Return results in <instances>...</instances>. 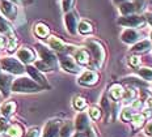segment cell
Listing matches in <instances>:
<instances>
[{"instance_id": "cell-39", "label": "cell", "mask_w": 152, "mask_h": 137, "mask_svg": "<svg viewBox=\"0 0 152 137\" xmlns=\"http://www.w3.org/2000/svg\"><path fill=\"white\" fill-rule=\"evenodd\" d=\"M144 133H145V136L152 137V122H148L147 124H145V127H144Z\"/></svg>"}, {"instance_id": "cell-18", "label": "cell", "mask_w": 152, "mask_h": 137, "mask_svg": "<svg viewBox=\"0 0 152 137\" xmlns=\"http://www.w3.org/2000/svg\"><path fill=\"white\" fill-rule=\"evenodd\" d=\"M145 122H147V116H145L144 112H135L134 116H132L131 120H130V123H131V125L134 129L143 128Z\"/></svg>"}, {"instance_id": "cell-27", "label": "cell", "mask_w": 152, "mask_h": 137, "mask_svg": "<svg viewBox=\"0 0 152 137\" xmlns=\"http://www.w3.org/2000/svg\"><path fill=\"white\" fill-rule=\"evenodd\" d=\"M77 30H79V33L83 34V36H87V34H92V33H93V25H92L89 21L83 20V21H80V24H79Z\"/></svg>"}, {"instance_id": "cell-30", "label": "cell", "mask_w": 152, "mask_h": 137, "mask_svg": "<svg viewBox=\"0 0 152 137\" xmlns=\"http://www.w3.org/2000/svg\"><path fill=\"white\" fill-rule=\"evenodd\" d=\"M72 104H74V107L76 108V110L83 111L84 108L88 106V102H87V99H85V98L80 97V95H77V97L74 98V101H72Z\"/></svg>"}, {"instance_id": "cell-26", "label": "cell", "mask_w": 152, "mask_h": 137, "mask_svg": "<svg viewBox=\"0 0 152 137\" xmlns=\"http://www.w3.org/2000/svg\"><path fill=\"white\" fill-rule=\"evenodd\" d=\"M7 135L9 137H23L24 135V129L20 124H9L8 129H7Z\"/></svg>"}, {"instance_id": "cell-43", "label": "cell", "mask_w": 152, "mask_h": 137, "mask_svg": "<svg viewBox=\"0 0 152 137\" xmlns=\"http://www.w3.org/2000/svg\"><path fill=\"white\" fill-rule=\"evenodd\" d=\"M144 18H145V21H147L148 24H150L151 26H152V13H145Z\"/></svg>"}, {"instance_id": "cell-33", "label": "cell", "mask_w": 152, "mask_h": 137, "mask_svg": "<svg viewBox=\"0 0 152 137\" xmlns=\"http://www.w3.org/2000/svg\"><path fill=\"white\" fill-rule=\"evenodd\" d=\"M89 117L91 119H93L94 122L100 120L101 117H102V110H101L100 107H97V106H92L89 108Z\"/></svg>"}, {"instance_id": "cell-16", "label": "cell", "mask_w": 152, "mask_h": 137, "mask_svg": "<svg viewBox=\"0 0 152 137\" xmlns=\"http://www.w3.org/2000/svg\"><path fill=\"white\" fill-rule=\"evenodd\" d=\"M49 46L51 47L54 51L61 52V54H64L68 49H71V46H67L63 41H61L59 38H56V37H50L49 38Z\"/></svg>"}, {"instance_id": "cell-31", "label": "cell", "mask_w": 152, "mask_h": 137, "mask_svg": "<svg viewBox=\"0 0 152 137\" xmlns=\"http://www.w3.org/2000/svg\"><path fill=\"white\" fill-rule=\"evenodd\" d=\"M134 114H135V110H134V108H132L131 106L123 108V111L121 112V119H122V122H125V123L130 122V120H131V117L134 116Z\"/></svg>"}, {"instance_id": "cell-19", "label": "cell", "mask_w": 152, "mask_h": 137, "mask_svg": "<svg viewBox=\"0 0 152 137\" xmlns=\"http://www.w3.org/2000/svg\"><path fill=\"white\" fill-rule=\"evenodd\" d=\"M138 11V5L135 1H125L119 5V12L122 16H129V14H134Z\"/></svg>"}, {"instance_id": "cell-20", "label": "cell", "mask_w": 152, "mask_h": 137, "mask_svg": "<svg viewBox=\"0 0 152 137\" xmlns=\"http://www.w3.org/2000/svg\"><path fill=\"white\" fill-rule=\"evenodd\" d=\"M11 82L12 77L9 75H1L0 73V90L4 97H8L9 94V89H11Z\"/></svg>"}, {"instance_id": "cell-25", "label": "cell", "mask_w": 152, "mask_h": 137, "mask_svg": "<svg viewBox=\"0 0 152 137\" xmlns=\"http://www.w3.org/2000/svg\"><path fill=\"white\" fill-rule=\"evenodd\" d=\"M72 132H74V124H72L69 120L64 122L61 125V129H59V136L61 137H71Z\"/></svg>"}, {"instance_id": "cell-23", "label": "cell", "mask_w": 152, "mask_h": 137, "mask_svg": "<svg viewBox=\"0 0 152 137\" xmlns=\"http://www.w3.org/2000/svg\"><path fill=\"white\" fill-rule=\"evenodd\" d=\"M0 34H3V36H8V37L15 36L12 25L9 24L4 17H1V16H0Z\"/></svg>"}, {"instance_id": "cell-45", "label": "cell", "mask_w": 152, "mask_h": 137, "mask_svg": "<svg viewBox=\"0 0 152 137\" xmlns=\"http://www.w3.org/2000/svg\"><path fill=\"white\" fill-rule=\"evenodd\" d=\"M147 106H148V108H150V110H152V97H150L147 99Z\"/></svg>"}, {"instance_id": "cell-34", "label": "cell", "mask_w": 152, "mask_h": 137, "mask_svg": "<svg viewBox=\"0 0 152 137\" xmlns=\"http://www.w3.org/2000/svg\"><path fill=\"white\" fill-rule=\"evenodd\" d=\"M5 49H7L8 52H13L17 49V38H16V36L8 37V42H7V47Z\"/></svg>"}, {"instance_id": "cell-14", "label": "cell", "mask_w": 152, "mask_h": 137, "mask_svg": "<svg viewBox=\"0 0 152 137\" xmlns=\"http://www.w3.org/2000/svg\"><path fill=\"white\" fill-rule=\"evenodd\" d=\"M139 38H140L139 33L137 30L131 29V28H130V29H126L121 34V41L126 44H135L137 42H139Z\"/></svg>"}, {"instance_id": "cell-17", "label": "cell", "mask_w": 152, "mask_h": 137, "mask_svg": "<svg viewBox=\"0 0 152 137\" xmlns=\"http://www.w3.org/2000/svg\"><path fill=\"white\" fill-rule=\"evenodd\" d=\"M74 59H75V62L77 63L79 65H89L91 64L89 52H88L87 50H84V49L76 50L75 55H74Z\"/></svg>"}, {"instance_id": "cell-10", "label": "cell", "mask_w": 152, "mask_h": 137, "mask_svg": "<svg viewBox=\"0 0 152 137\" xmlns=\"http://www.w3.org/2000/svg\"><path fill=\"white\" fill-rule=\"evenodd\" d=\"M64 24H66V28H67L68 33L75 36L76 31H77V14L72 11L67 12L64 16Z\"/></svg>"}, {"instance_id": "cell-8", "label": "cell", "mask_w": 152, "mask_h": 137, "mask_svg": "<svg viewBox=\"0 0 152 137\" xmlns=\"http://www.w3.org/2000/svg\"><path fill=\"white\" fill-rule=\"evenodd\" d=\"M61 125H62V122L59 119H53L50 122H47L45 128H43L42 137H58Z\"/></svg>"}, {"instance_id": "cell-1", "label": "cell", "mask_w": 152, "mask_h": 137, "mask_svg": "<svg viewBox=\"0 0 152 137\" xmlns=\"http://www.w3.org/2000/svg\"><path fill=\"white\" fill-rule=\"evenodd\" d=\"M85 44L89 49V52L92 54V58H93L92 59V64L89 65H92L94 69H101L104 67V63H105L106 59V51L104 44L96 39H88Z\"/></svg>"}, {"instance_id": "cell-41", "label": "cell", "mask_w": 152, "mask_h": 137, "mask_svg": "<svg viewBox=\"0 0 152 137\" xmlns=\"http://www.w3.org/2000/svg\"><path fill=\"white\" fill-rule=\"evenodd\" d=\"M7 42H8V38L5 36H0V49H5L7 47Z\"/></svg>"}, {"instance_id": "cell-44", "label": "cell", "mask_w": 152, "mask_h": 137, "mask_svg": "<svg viewBox=\"0 0 152 137\" xmlns=\"http://www.w3.org/2000/svg\"><path fill=\"white\" fill-rule=\"evenodd\" d=\"M71 137H87V135H85L84 132H76L75 135H72Z\"/></svg>"}, {"instance_id": "cell-12", "label": "cell", "mask_w": 152, "mask_h": 137, "mask_svg": "<svg viewBox=\"0 0 152 137\" xmlns=\"http://www.w3.org/2000/svg\"><path fill=\"white\" fill-rule=\"evenodd\" d=\"M17 59H20V62L24 64H30L36 60V54L29 47H21L17 51Z\"/></svg>"}, {"instance_id": "cell-37", "label": "cell", "mask_w": 152, "mask_h": 137, "mask_svg": "<svg viewBox=\"0 0 152 137\" xmlns=\"http://www.w3.org/2000/svg\"><path fill=\"white\" fill-rule=\"evenodd\" d=\"M8 127H9V122H8L7 117H4V116L0 117V133L7 132Z\"/></svg>"}, {"instance_id": "cell-7", "label": "cell", "mask_w": 152, "mask_h": 137, "mask_svg": "<svg viewBox=\"0 0 152 137\" xmlns=\"http://www.w3.org/2000/svg\"><path fill=\"white\" fill-rule=\"evenodd\" d=\"M100 76L96 71H85L84 73H81L79 77L77 82L83 86H94L99 82Z\"/></svg>"}, {"instance_id": "cell-38", "label": "cell", "mask_w": 152, "mask_h": 137, "mask_svg": "<svg viewBox=\"0 0 152 137\" xmlns=\"http://www.w3.org/2000/svg\"><path fill=\"white\" fill-rule=\"evenodd\" d=\"M25 137H41V130L39 128H37V127H33V128H30L28 130L26 136Z\"/></svg>"}, {"instance_id": "cell-46", "label": "cell", "mask_w": 152, "mask_h": 137, "mask_svg": "<svg viewBox=\"0 0 152 137\" xmlns=\"http://www.w3.org/2000/svg\"><path fill=\"white\" fill-rule=\"evenodd\" d=\"M113 1H114V3H115V4H117V5H121V4H122V3L127 1V0H113Z\"/></svg>"}, {"instance_id": "cell-29", "label": "cell", "mask_w": 152, "mask_h": 137, "mask_svg": "<svg viewBox=\"0 0 152 137\" xmlns=\"http://www.w3.org/2000/svg\"><path fill=\"white\" fill-rule=\"evenodd\" d=\"M137 71L138 75L144 81H152V67H142V68H138Z\"/></svg>"}, {"instance_id": "cell-21", "label": "cell", "mask_w": 152, "mask_h": 137, "mask_svg": "<svg viewBox=\"0 0 152 137\" xmlns=\"http://www.w3.org/2000/svg\"><path fill=\"white\" fill-rule=\"evenodd\" d=\"M123 91H125V88H123L122 85L114 84V85H112V88H110V90H109V95H110V98H112L113 101L117 102V101L122 99Z\"/></svg>"}, {"instance_id": "cell-9", "label": "cell", "mask_w": 152, "mask_h": 137, "mask_svg": "<svg viewBox=\"0 0 152 137\" xmlns=\"http://www.w3.org/2000/svg\"><path fill=\"white\" fill-rule=\"evenodd\" d=\"M0 11L9 20H13L17 16V8L9 0H0Z\"/></svg>"}, {"instance_id": "cell-42", "label": "cell", "mask_w": 152, "mask_h": 137, "mask_svg": "<svg viewBox=\"0 0 152 137\" xmlns=\"http://www.w3.org/2000/svg\"><path fill=\"white\" fill-rule=\"evenodd\" d=\"M13 4H28V3H31V0H9Z\"/></svg>"}, {"instance_id": "cell-40", "label": "cell", "mask_w": 152, "mask_h": 137, "mask_svg": "<svg viewBox=\"0 0 152 137\" xmlns=\"http://www.w3.org/2000/svg\"><path fill=\"white\" fill-rule=\"evenodd\" d=\"M84 133L87 135V137H99V136H97V133H96V129H94L92 125H91L87 130H85Z\"/></svg>"}, {"instance_id": "cell-3", "label": "cell", "mask_w": 152, "mask_h": 137, "mask_svg": "<svg viewBox=\"0 0 152 137\" xmlns=\"http://www.w3.org/2000/svg\"><path fill=\"white\" fill-rule=\"evenodd\" d=\"M0 65L5 72L11 73V75H21L25 71L23 63L13 58H1L0 59Z\"/></svg>"}, {"instance_id": "cell-2", "label": "cell", "mask_w": 152, "mask_h": 137, "mask_svg": "<svg viewBox=\"0 0 152 137\" xmlns=\"http://www.w3.org/2000/svg\"><path fill=\"white\" fill-rule=\"evenodd\" d=\"M42 89L43 88L41 85L28 77H20L15 80V82L12 84V91L15 93H37Z\"/></svg>"}, {"instance_id": "cell-13", "label": "cell", "mask_w": 152, "mask_h": 137, "mask_svg": "<svg viewBox=\"0 0 152 137\" xmlns=\"http://www.w3.org/2000/svg\"><path fill=\"white\" fill-rule=\"evenodd\" d=\"M152 49V42L150 39H143V41H139L132 46L131 52L134 55H142V54H145L148 51H151Z\"/></svg>"}, {"instance_id": "cell-22", "label": "cell", "mask_w": 152, "mask_h": 137, "mask_svg": "<svg viewBox=\"0 0 152 137\" xmlns=\"http://www.w3.org/2000/svg\"><path fill=\"white\" fill-rule=\"evenodd\" d=\"M34 34L38 38H46L50 36V28L43 22H38L34 25Z\"/></svg>"}, {"instance_id": "cell-28", "label": "cell", "mask_w": 152, "mask_h": 137, "mask_svg": "<svg viewBox=\"0 0 152 137\" xmlns=\"http://www.w3.org/2000/svg\"><path fill=\"white\" fill-rule=\"evenodd\" d=\"M135 98H137V90H135L134 88H129L123 91L122 101L125 102V103H132Z\"/></svg>"}, {"instance_id": "cell-36", "label": "cell", "mask_w": 152, "mask_h": 137, "mask_svg": "<svg viewBox=\"0 0 152 137\" xmlns=\"http://www.w3.org/2000/svg\"><path fill=\"white\" fill-rule=\"evenodd\" d=\"M74 1L75 0H62V9L63 12H69L72 9V7H74Z\"/></svg>"}, {"instance_id": "cell-11", "label": "cell", "mask_w": 152, "mask_h": 137, "mask_svg": "<svg viewBox=\"0 0 152 137\" xmlns=\"http://www.w3.org/2000/svg\"><path fill=\"white\" fill-rule=\"evenodd\" d=\"M91 127L89 115L87 112H80L75 119V128L77 132H85Z\"/></svg>"}, {"instance_id": "cell-5", "label": "cell", "mask_w": 152, "mask_h": 137, "mask_svg": "<svg viewBox=\"0 0 152 137\" xmlns=\"http://www.w3.org/2000/svg\"><path fill=\"white\" fill-rule=\"evenodd\" d=\"M59 63H61V67L64 69L66 72L69 73H79L80 72V67L75 62L74 58H71L67 54H61L59 55Z\"/></svg>"}, {"instance_id": "cell-47", "label": "cell", "mask_w": 152, "mask_h": 137, "mask_svg": "<svg viewBox=\"0 0 152 137\" xmlns=\"http://www.w3.org/2000/svg\"><path fill=\"white\" fill-rule=\"evenodd\" d=\"M150 41H151V42H152V33H151V39H150Z\"/></svg>"}, {"instance_id": "cell-15", "label": "cell", "mask_w": 152, "mask_h": 137, "mask_svg": "<svg viewBox=\"0 0 152 137\" xmlns=\"http://www.w3.org/2000/svg\"><path fill=\"white\" fill-rule=\"evenodd\" d=\"M26 72L30 75V77L31 80H34V81L37 82L38 85H41L42 88H46V86H49L47 85V81H46V78L43 77V75L41 73L38 69L36 68V67H31V65H28L26 67Z\"/></svg>"}, {"instance_id": "cell-24", "label": "cell", "mask_w": 152, "mask_h": 137, "mask_svg": "<svg viewBox=\"0 0 152 137\" xmlns=\"http://www.w3.org/2000/svg\"><path fill=\"white\" fill-rule=\"evenodd\" d=\"M15 111H16V103L13 101L5 102V103H3L1 107H0V112H1V115L4 117H9Z\"/></svg>"}, {"instance_id": "cell-6", "label": "cell", "mask_w": 152, "mask_h": 137, "mask_svg": "<svg viewBox=\"0 0 152 137\" xmlns=\"http://www.w3.org/2000/svg\"><path fill=\"white\" fill-rule=\"evenodd\" d=\"M37 49H38V52H39V56H41V59H42V62L46 63L49 67H51V69L55 68L58 59H56V56L54 55L53 51L46 49V47L42 46V44H37Z\"/></svg>"}, {"instance_id": "cell-35", "label": "cell", "mask_w": 152, "mask_h": 137, "mask_svg": "<svg viewBox=\"0 0 152 137\" xmlns=\"http://www.w3.org/2000/svg\"><path fill=\"white\" fill-rule=\"evenodd\" d=\"M129 64L132 67V68H138L139 64H140V56L139 55H131L129 58Z\"/></svg>"}, {"instance_id": "cell-32", "label": "cell", "mask_w": 152, "mask_h": 137, "mask_svg": "<svg viewBox=\"0 0 152 137\" xmlns=\"http://www.w3.org/2000/svg\"><path fill=\"white\" fill-rule=\"evenodd\" d=\"M101 106H102V108L105 110L106 120L109 122V117H110V115H112V112H113V111H112L113 108H112V106H110V102H109V99H107L106 95H104L102 99H101Z\"/></svg>"}, {"instance_id": "cell-4", "label": "cell", "mask_w": 152, "mask_h": 137, "mask_svg": "<svg viewBox=\"0 0 152 137\" xmlns=\"http://www.w3.org/2000/svg\"><path fill=\"white\" fill-rule=\"evenodd\" d=\"M117 22L125 28H131V29H134V28L144 26L145 18H144V16H139V14L134 13V14H129V16H122V17L118 18Z\"/></svg>"}]
</instances>
